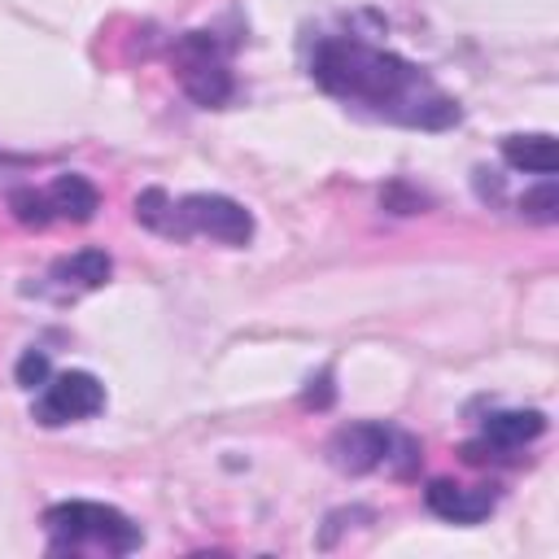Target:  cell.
Here are the masks:
<instances>
[{
  "label": "cell",
  "instance_id": "1",
  "mask_svg": "<svg viewBox=\"0 0 559 559\" xmlns=\"http://www.w3.org/2000/svg\"><path fill=\"white\" fill-rule=\"evenodd\" d=\"M310 79L328 96L358 105V109H367L384 122H397V127L445 131L459 122L454 96H445L419 66H411L406 57H397L389 48L354 39V35L319 39L314 57H310Z\"/></svg>",
  "mask_w": 559,
  "mask_h": 559
},
{
  "label": "cell",
  "instance_id": "2",
  "mask_svg": "<svg viewBox=\"0 0 559 559\" xmlns=\"http://www.w3.org/2000/svg\"><path fill=\"white\" fill-rule=\"evenodd\" d=\"M135 218L162 236H210L218 245H249L253 236V218L240 201L218 197V192H192L170 201L162 188H148L144 197H135Z\"/></svg>",
  "mask_w": 559,
  "mask_h": 559
},
{
  "label": "cell",
  "instance_id": "3",
  "mask_svg": "<svg viewBox=\"0 0 559 559\" xmlns=\"http://www.w3.org/2000/svg\"><path fill=\"white\" fill-rule=\"evenodd\" d=\"M44 528L52 537V550H105V555H127L140 546V528L105 502H57L44 511Z\"/></svg>",
  "mask_w": 559,
  "mask_h": 559
},
{
  "label": "cell",
  "instance_id": "4",
  "mask_svg": "<svg viewBox=\"0 0 559 559\" xmlns=\"http://www.w3.org/2000/svg\"><path fill=\"white\" fill-rule=\"evenodd\" d=\"M328 459L341 472H349V476H367V472H380V467H389V472L402 476V472H411L419 463V445L406 432L367 419V424H345L332 437Z\"/></svg>",
  "mask_w": 559,
  "mask_h": 559
},
{
  "label": "cell",
  "instance_id": "5",
  "mask_svg": "<svg viewBox=\"0 0 559 559\" xmlns=\"http://www.w3.org/2000/svg\"><path fill=\"white\" fill-rule=\"evenodd\" d=\"M9 205H13V218L31 223V227H44L52 218L87 223L96 214V205H100V192L83 175H57L48 188H17L9 197Z\"/></svg>",
  "mask_w": 559,
  "mask_h": 559
},
{
  "label": "cell",
  "instance_id": "6",
  "mask_svg": "<svg viewBox=\"0 0 559 559\" xmlns=\"http://www.w3.org/2000/svg\"><path fill=\"white\" fill-rule=\"evenodd\" d=\"M179 83L197 105H223L231 96V70L205 31L179 39Z\"/></svg>",
  "mask_w": 559,
  "mask_h": 559
},
{
  "label": "cell",
  "instance_id": "7",
  "mask_svg": "<svg viewBox=\"0 0 559 559\" xmlns=\"http://www.w3.org/2000/svg\"><path fill=\"white\" fill-rule=\"evenodd\" d=\"M100 406H105V384L92 371H61L35 397V419L48 428H61V424L92 419Z\"/></svg>",
  "mask_w": 559,
  "mask_h": 559
},
{
  "label": "cell",
  "instance_id": "8",
  "mask_svg": "<svg viewBox=\"0 0 559 559\" xmlns=\"http://www.w3.org/2000/svg\"><path fill=\"white\" fill-rule=\"evenodd\" d=\"M424 502L432 515L450 520V524H480L493 507H498V493L493 485H454V480H432L424 489Z\"/></svg>",
  "mask_w": 559,
  "mask_h": 559
},
{
  "label": "cell",
  "instance_id": "9",
  "mask_svg": "<svg viewBox=\"0 0 559 559\" xmlns=\"http://www.w3.org/2000/svg\"><path fill=\"white\" fill-rule=\"evenodd\" d=\"M546 432V415L542 411H493L480 424V445L489 450H520L533 437Z\"/></svg>",
  "mask_w": 559,
  "mask_h": 559
},
{
  "label": "cell",
  "instance_id": "10",
  "mask_svg": "<svg viewBox=\"0 0 559 559\" xmlns=\"http://www.w3.org/2000/svg\"><path fill=\"white\" fill-rule=\"evenodd\" d=\"M48 280H57L61 288H96V284L109 280V258H105L100 249H83V253H74V258H61V262L48 271Z\"/></svg>",
  "mask_w": 559,
  "mask_h": 559
},
{
  "label": "cell",
  "instance_id": "11",
  "mask_svg": "<svg viewBox=\"0 0 559 559\" xmlns=\"http://www.w3.org/2000/svg\"><path fill=\"white\" fill-rule=\"evenodd\" d=\"M502 157H507L515 170L555 175V140H550V135H507V140H502Z\"/></svg>",
  "mask_w": 559,
  "mask_h": 559
},
{
  "label": "cell",
  "instance_id": "12",
  "mask_svg": "<svg viewBox=\"0 0 559 559\" xmlns=\"http://www.w3.org/2000/svg\"><path fill=\"white\" fill-rule=\"evenodd\" d=\"M520 210H524L528 218H537V223H550V218H555V188H550V175L542 179L537 192H528V197L520 201Z\"/></svg>",
  "mask_w": 559,
  "mask_h": 559
},
{
  "label": "cell",
  "instance_id": "13",
  "mask_svg": "<svg viewBox=\"0 0 559 559\" xmlns=\"http://www.w3.org/2000/svg\"><path fill=\"white\" fill-rule=\"evenodd\" d=\"M44 380H48V358H44L39 349H26L22 362H17V384H22V389H35V384H44Z\"/></svg>",
  "mask_w": 559,
  "mask_h": 559
},
{
  "label": "cell",
  "instance_id": "14",
  "mask_svg": "<svg viewBox=\"0 0 559 559\" xmlns=\"http://www.w3.org/2000/svg\"><path fill=\"white\" fill-rule=\"evenodd\" d=\"M17 170H22V162H17V157H9V153H0V183H4L9 175H17Z\"/></svg>",
  "mask_w": 559,
  "mask_h": 559
}]
</instances>
